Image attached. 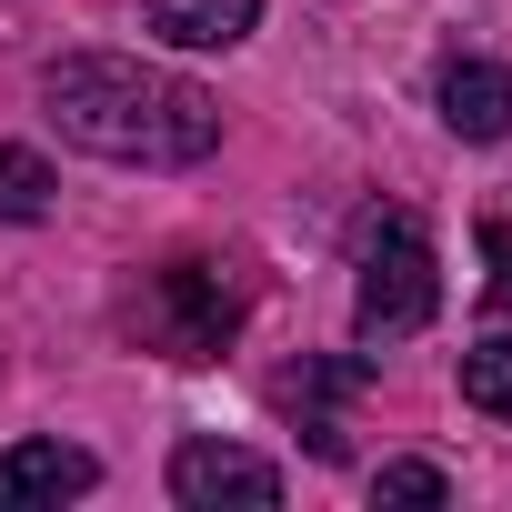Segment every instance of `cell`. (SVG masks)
Returning <instances> with one entry per match:
<instances>
[{
    "label": "cell",
    "mask_w": 512,
    "mask_h": 512,
    "mask_svg": "<svg viewBox=\"0 0 512 512\" xmlns=\"http://www.w3.org/2000/svg\"><path fill=\"white\" fill-rule=\"evenodd\" d=\"M141 21H151L171 51H231V41H251L262 0H141Z\"/></svg>",
    "instance_id": "obj_7"
},
{
    "label": "cell",
    "mask_w": 512,
    "mask_h": 512,
    "mask_svg": "<svg viewBox=\"0 0 512 512\" xmlns=\"http://www.w3.org/2000/svg\"><path fill=\"white\" fill-rule=\"evenodd\" d=\"M41 101L61 121V141L101 151V161H131V171H191L221 151V101L161 61H131V51H71L41 71Z\"/></svg>",
    "instance_id": "obj_1"
},
{
    "label": "cell",
    "mask_w": 512,
    "mask_h": 512,
    "mask_svg": "<svg viewBox=\"0 0 512 512\" xmlns=\"http://www.w3.org/2000/svg\"><path fill=\"white\" fill-rule=\"evenodd\" d=\"M51 191H61V181H51V161H41V151L0 141V221H41V211H51Z\"/></svg>",
    "instance_id": "obj_9"
},
{
    "label": "cell",
    "mask_w": 512,
    "mask_h": 512,
    "mask_svg": "<svg viewBox=\"0 0 512 512\" xmlns=\"http://www.w3.org/2000/svg\"><path fill=\"white\" fill-rule=\"evenodd\" d=\"M482 241H492V262H502V272L482 282V302H492V312H512V231H502V221H482Z\"/></svg>",
    "instance_id": "obj_11"
},
{
    "label": "cell",
    "mask_w": 512,
    "mask_h": 512,
    "mask_svg": "<svg viewBox=\"0 0 512 512\" xmlns=\"http://www.w3.org/2000/svg\"><path fill=\"white\" fill-rule=\"evenodd\" d=\"M171 502H191V512H211V502H282V462L191 432V442L171 452Z\"/></svg>",
    "instance_id": "obj_4"
},
{
    "label": "cell",
    "mask_w": 512,
    "mask_h": 512,
    "mask_svg": "<svg viewBox=\"0 0 512 512\" xmlns=\"http://www.w3.org/2000/svg\"><path fill=\"white\" fill-rule=\"evenodd\" d=\"M432 111H442L452 141H502V131H512V71L482 61V51H452V61L432 71Z\"/></svg>",
    "instance_id": "obj_5"
},
{
    "label": "cell",
    "mask_w": 512,
    "mask_h": 512,
    "mask_svg": "<svg viewBox=\"0 0 512 512\" xmlns=\"http://www.w3.org/2000/svg\"><path fill=\"white\" fill-rule=\"evenodd\" d=\"M432 312H442L432 231L412 211H362V231H352V322H362V342H402Z\"/></svg>",
    "instance_id": "obj_2"
},
{
    "label": "cell",
    "mask_w": 512,
    "mask_h": 512,
    "mask_svg": "<svg viewBox=\"0 0 512 512\" xmlns=\"http://www.w3.org/2000/svg\"><path fill=\"white\" fill-rule=\"evenodd\" d=\"M372 492H382V502H452V472H442V462H382Z\"/></svg>",
    "instance_id": "obj_10"
},
{
    "label": "cell",
    "mask_w": 512,
    "mask_h": 512,
    "mask_svg": "<svg viewBox=\"0 0 512 512\" xmlns=\"http://www.w3.org/2000/svg\"><path fill=\"white\" fill-rule=\"evenodd\" d=\"M462 402L492 412V422H512V332H492V342L462 352Z\"/></svg>",
    "instance_id": "obj_8"
},
{
    "label": "cell",
    "mask_w": 512,
    "mask_h": 512,
    "mask_svg": "<svg viewBox=\"0 0 512 512\" xmlns=\"http://www.w3.org/2000/svg\"><path fill=\"white\" fill-rule=\"evenodd\" d=\"M101 482V462L81 442H11L0 452V502H81Z\"/></svg>",
    "instance_id": "obj_6"
},
{
    "label": "cell",
    "mask_w": 512,
    "mask_h": 512,
    "mask_svg": "<svg viewBox=\"0 0 512 512\" xmlns=\"http://www.w3.org/2000/svg\"><path fill=\"white\" fill-rule=\"evenodd\" d=\"M241 312H251V292H241L231 262H161L141 282V302H131V332L161 362H221V342L241 332Z\"/></svg>",
    "instance_id": "obj_3"
}]
</instances>
